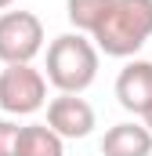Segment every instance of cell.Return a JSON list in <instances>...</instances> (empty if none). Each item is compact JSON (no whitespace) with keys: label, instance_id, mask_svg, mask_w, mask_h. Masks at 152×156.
Here are the masks:
<instances>
[{"label":"cell","instance_id":"6da1fadb","mask_svg":"<svg viewBox=\"0 0 152 156\" xmlns=\"http://www.w3.org/2000/svg\"><path fill=\"white\" fill-rule=\"evenodd\" d=\"M98 44L87 33H62L47 47V83L58 87V94H83L98 76Z\"/></svg>","mask_w":152,"mask_h":156},{"label":"cell","instance_id":"7a4b0ae2","mask_svg":"<svg viewBox=\"0 0 152 156\" xmlns=\"http://www.w3.org/2000/svg\"><path fill=\"white\" fill-rule=\"evenodd\" d=\"M152 37V0H112L105 22L94 29V44L109 58L138 55Z\"/></svg>","mask_w":152,"mask_h":156},{"label":"cell","instance_id":"3957f363","mask_svg":"<svg viewBox=\"0 0 152 156\" xmlns=\"http://www.w3.org/2000/svg\"><path fill=\"white\" fill-rule=\"evenodd\" d=\"M40 51H43V22L33 11H4L0 15V62L33 66Z\"/></svg>","mask_w":152,"mask_h":156},{"label":"cell","instance_id":"277c9868","mask_svg":"<svg viewBox=\"0 0 152 156\" xmlns=\"http://www.w3.org/2000/svg\"><path fill=\"white\" fill-rule=\"evenodd\" d=\"M47 105V76L33 66H4L0 73V109L11 116H33Z\"/></svg>","mask_w":152,"mask_h":156},{"label":"cell","instance_id":"5b68a950","mask_svg":"<svg viewBox=\"0 0 152 156\" xmlns=\"http://www.w3.org/2000/svg\"><path fill=\"white\" fill-rule=\"evenodd\" d=\"M47 127L62 138H87L94 131V109L80 94H58L47 102Z\"/></svg>","mask_w":152,"mask_h":156},{"label":"cell","instance_id":"8992f818","mask_svg":"<svg viewBox=\"0 0 152 156\" xmlns=\"http://www.w3.org/2000/svg\"><path fill=\"white\" fill-rule=\"evenodd\" d=\"M116 98L127 113L145 116L152 109V62H145V58L127 62L116 76Z\"/></svg>","mask_w":152,"mask_h":156},{"label":"cell","instance_id":"52a82bcc","mask_svg":"<svg viewBox=\"0 0 152 156\" xmlns=\"http://www.w3.org/2000/svg\"><path fill=\"white\" fill-rule=\"evenodd\" d=\"M102 156H152V131L134 120L112 123L102 138Z\"/></svg>","mask_w":152,"mask_h":156},{"label":"cell","instance_id":"ba28073f","mask_svg":"<svg viewBox=\"0 0 152 156\" xmlns=\"http://www.w3.org/2000/svg\"><path fill=\"white\" fill-rule=\"evenodd\" d=\"M15 156H65V138L54 134L47 123H26Z\"/></svg>","mask_w":152,"mask_h":156},{"label":"cell","instance_id":"9c48e42d","mask_svg":"<svg viewBox=\"0 0 152 156\" xmlns=\"http://www.w3.org/2000/svg\"><path fill=\"white\" fill-rule=\"evenodd\" d=\"M109 7H112V0H65V15H69L73 29L76 33H91V37L105 22Z\"/></svg>","mask_w":152,"mask_h":156},{"label":"cell","instance_id":"30bf717a","mask_svg":"<svg viewBox=\"0 0 152 156\" xmlns=\"http://www.w3.org/2000/svg\"><path fill=\"white\" fill-rule=\"evenodd\" d=\"M18 134H22L18 123L0 120V156H15V149H18Z\"/></svg>","mask_w":152,"mask_h":156},{"label":"cell","instance_id":"8fae6325","mask_svg":"<svg viewBox=\"0 0 152 156\" xmlns=\"http://www.w3.org/2000/svg\"><path fill=\"white\" fill-rule=\"evenodd\" d=\"M141 120H145V127H149V131H152V109H149V113H145V116H141Z\"/></svg>","mask_w":152,"mask_h":156},{"label":"cell","instance_id":"7c38bea8","mask_svg":"<svg viewBox=\"0 0 152 156\" xmlns=\"http://www.w3.org/2000/svg\"><path fill=\"white\" fill-rule=\"evenodd\" d=\"M11 4H15V0H0V11H4V7H11Z\"/></svg>","mask_w":152,"mask_h":156}]
</instances>
